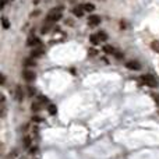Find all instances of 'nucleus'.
I'll return each mask as SVG.
<instances>
[{"label": "nucleus", "instance_id": "0eeeda50", "mask_svg": "<svg viewBox=\"0 0 159 159\" xmlns=\"http://www.w3.org/2000/svg\"><path fill=\"white\" fill-rule=\"evenodd\" d=\"M15 98H17L18 102H21L24 99V92H22V88L20 85H17V88H15Z\"/></svg>", "mask_w": 159, "mask_h": 159}, {"label": "nucleus", "instance_id": "6ab92c4d", "mask_svg": "<svg viewBox=\"0 0 159 159\" xmlns=\"http://www.w3.org/2000/svg\"><path fill=\"white\" fill-rule=\"evenodd\" d=\"M1 24H3V28H6V30L10 27V22H9V20H7L6 17H3V18H1Z\"/></svg>", "mask_w": 159, "mask_h": 159}, {"label": "nucleus", "instance_id": "7ed1b4c3", "mask_svg": "<svg viewBox=\"0 0 159 159\" xmlns=\"http://www.w3.org/2000/svg\"><path fill=\"white\" fill-rule=\"evenodd\" d=\"M22 75H24V80L28 81V83H31V81L35 80V73L31 71V70H25V71L22 73Z\"/></svg>", "mask_w": 159, "mask_h": 159}, {"label": "nucleus", "instance_id": "a211bd4d", "mask_svg": "<svg viewBox=\"0 0 159 159\" xmlns=\"http://www.w3.org/2000/svg\"><path fill=\"white\" fill-rule=\"evenodd\" d=\"M31 144H32L31 137H28V136H27V137L24 138V145H25L27 148H30V147H31Z\"/></svg>", "mask_w": 159, "mask_h": 159}, {"label": "nucleus", "instance_id": "2eb2a0df", "mask_svg": "<svg viewBox=\"0 0 159 159\" xmlns=\"http://www.w3.org/2000/svg\"><path fill=\"white\" fill-rule=\"evenodd\" d=\"M89 41H91L92 45H98V43L101 42L99 38H98V35H91V36H89Z\"/></svg>", "mask_w": 159, "mask_h": 159}, {"label": "nucleus", "instance_id": "dca6fc26", "mask_svg": "<svg viewBox=\"0 0 159 159\" xmlns=\"http://www.w3.org/2000/svg\"><path fill=\"white\" fill-rule=\"evenodd\" d=\"M84 10L85 11H94L95 10V6H94L92 3H87V4L84 6Z\"/></svg>", "mask_w": 159, "mask_h": 159}, {"label": "nucleus", "instance_id": "f3484780", "mask_svg": "<svg viewBox=\"0 0 159 159\" xmlns=\"http://www.w3.org/2000/svg\"><path fill=\"white\" fill-rule=\"evenodd\" d=\"M48 112L50 113V115H56V112H57V107L54 105H49L48 106Z\"/></svg>", "mask_w": 159, "mask_h": 159}, {"label": "nucleus", "instance_id": "1a4fd4ad", "mask_svg": "<svg viewBox=\"0 0 159 159\" xmlns=\"http://www.w3.org/2000/svg\"><path fill=\"white\" fill-rule=\"evenodd\" d=\"M41 107H42V102H39V101L32 102V105H31L32 112H39V110H41Z\"/></svg>", "mask_w": 159, "mask_h": 159}, {"label": "nucleus", "instance_id": "5701e85b", "mask_svg": "<svg viewBox=\"0 0 159 159\" xmlns=\"http://www.w3.org/2000/svg\"><path fill=\"white\" fill-rule=\"evenodd\" d=\"M39 1H41V0H35V1H34V3H35V4H38V3H39Z\"/></svg>", "mask_w": 159, "mask_h": 159}, {"label": "nucleus", "instance_id": "4468645a", "mask_svg": "<svg viewBox=\"0 0 159 159\" xmlns=\"http://www.w3.org/2000/svg\"><path fill=\"white\" fill-rule=\"evenodd\" d=\"M96 35H98V38H99V41H101V42H105L106 39H107V35H106V34H105V32H103V31L98 32Z\"/></svg>", "mask_w": 159, "mask_h": 159}, {"label": "nucleus", "instance_id": "ddd939ff", "mask_svg": "<svg viewBox=\"0 0 159 159\" xmlns=\"http://www.w3.org/2000/svg\"><path fill=\"white\" fill-rule=\"evenodd\" d=\"M151 49H152L154 52L159 53V41H154V42H151Z\"/></svg>", "mask_w": 159, "mask_h": 159}, {"label": "nucleus", "instance_id": "9d476101", "mask_svg": "<svg viewBox=\"0 0 159 159\" xmlns=\"http://www.w3.org/2000/svg\"><path fill=\"white\" fill-rule=\"evenodd\" d=\"M73 13H74V15H77V17H81V15L84 14V7H81V6L74 7V9H73Z\"/></svg>", "mask_w": 159, "mask_h": 159}, {"label": "nucleus", "instance_id": "f8f14e48", "mask_svg": "<svg viewBox=\"0 0 159 159\" xmlns=\"http://www.w3.org/2000/svg\"><path fill=\"white\" fill-rule=\"evenodd\" d=\"M24 64H25V66H28V67H32V66H35V59H34V57H27V59H25V60H24Z\"/></svg>", "mask_w": 159, "mask_h": 159}, {"label": "nucleus", "instance_id": "20e7f679", "mask_svg": "<svg viewBox=\"0 0 159 159\" xmlns=\"http://www.w3.org/2000/svg\"><path fill=\"white\" fill-rule=\"evenodd\" d=\"M88 24H89L91 27L99 25V24H101V17H99V15H91V17L88 18Z\"/></svg>", "mask_w": 159, "mask_h": 159}, {"label": "nucleus", "instance_id": "9b49d317", "mask_svg": "<svg viewBox=\"0 0 159 159\" xmlns=\"http://www.w3.org/2000/svg\"><path fill=\"white\" fill-rule=\"evenodd\" d=\"M103 52L107 53V54H115L116 50H115V48H113V46H110V45H105V46H103Z\"/></svg>", "mask_w": 159, "mask_h": 159}, {"label": "nucleus", "instance_id": "423d86ee", "mask_svg": "<svg viewBox=\"0 0 159 159\" xmlns=\"http://www.w3.org/2000/svg\"><path fill=\"white\" fill-rule=\"evenodd\" d=\"M27 45H28V46H34V48H35V46H41V41H39L38 38H35V36H30Z\"/></svg>", "mask_w": 159, "mask_h": 159}, {"label": "nucleus", "instance_id": "6e6552de", "mask_svg": "<svg viewBox=\"0 0 159 159\" xmlns=\"http://www.w3.org/2000/svg\"><path fill=\"white\" fill-rule=\"evenodd\" d=\"M42 53H43L42 46H39V48H35V49L32 50L31 57H39V56H42Z\"/></svg>", "mask_w": 159, "mask_h": 159}, {"label": "nucleus", "instance_id": "412c9836", "mask_svg": "<svg viewBox=\"0 0 159 159\" xmlns=\"http://www.w3.org/2000/svg\"><path fill=\"white\" fill-rule=\"evenodd\" d=\"M32 120H34V121H41V119H39V117H32Z\"/></svg>", "mask_w": 159, "mask_h": 159}, {"label": "nucleus", "instance_id": "aec40b11", "mask_svg": "<svg viewBox=\"0 0 159 159\" xmlns=\"http://www.w3.org/2000/svg\"><path fill=\"white\" fill-rule=\"evenodd\" d=\"M28 94H30V95H34V94H35V89H34L32 87H28Z\"/></svg>", "mask_w": 159, "mask_h": 159}, {"label": "nucleus", "instance_id": "4be33fe9", "mask_svg": "<svg viewBox=\"0 0 159 159\" xmlns=\"http://www.w3.org/2000/svg\"><path fill=\"white\" fill-rule=\"evenodd\" d=\"M4 81H6V77H4V75H1V84H4Z\"/></svg>", "mask_w": 159, "mask_h": 159}, {"label": "nucleus", "instance_id": "39448f33", "mask_svg": "<svg viewBox=\"0 0 159 159\" xmlns=\"http://www.w3.org/2000/svg\"><path fill=\"white\" fill-rule=\"evenodd\" d=\"M126 67L130 68V70H140L141 68V64L138 63V62H133V60H130L126 63Z\"/></svg>", "mask_w": 159, "mask_h": 159}, {"label": "nucleus", "instance_id": "f257e3e1", "mask_svg": "<svg viewBox=\"0 0 159 159\" xmlns=\"http://www.w3.org/2000/svg\"><path fill=\"white\" fill-rule=\"evenodd\" d=\"M62 10H63V7H57V9L50 10L49 14H48V17H46V21L52 22V24L56 21H59V20L62 18Z\"/></svg>", "mask_w": 159, "mask_h": 159}, {"label": "nucleus", "instance_id": "f03ea898", "mask_svg": "<svg viewBox=\"0 0 159 159\" xmlns=\"http://www.w3.org/2000/svg\"><path fill=\"white\" fill-rule=\"evenodd\" d=\"M141 80H142V83L145 85H148V87H151V88H156V85H158V83H156V78L154 77V75L151 74H145L141 77Z\"/></svg>", "mask_w": 159, "mask_h": 159}]
</instances>
